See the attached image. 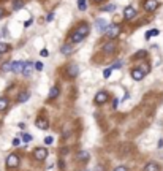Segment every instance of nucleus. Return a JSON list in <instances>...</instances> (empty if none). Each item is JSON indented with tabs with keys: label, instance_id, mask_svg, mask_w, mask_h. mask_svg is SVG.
<instances>
[{
	"label": "nucleus",
	"instance_id": "393cba45",
	"mask_svg": "<svg viewBox=\"0 0 163 171\" xmlns=\"http://www.w3.org/2000/svg\"><path fill=\"white\" fill-rule=\"evenodd\" d=\"M114 10H116L114 3H111V5H108V7H101V11H114Z\"/></svg>",
	"mask_w": 163,
	"mask_h": 171
},
{
	"label": "nucleus",
	"instance_id": "c85d7f7f",
	"mask_svg": "<svg viewBox=\"0 0 163 171\" xmlns=\"http://www.w3.org/2000/svg\"><path fill=\"white\" fill-rule=\"evenodd\" d=\"M122 67V62H116L114 65H111V70H117V68Z\"/></svg>",
	"mask_w": 163,
	"mask_h": 171
},
{
	"label": "nucleus",
	"instance_id": "7c9ffc66",
	"mask_svg": "<svg viewBox=\"0 0 163 171\" xmlns=\"http://www.w3.org/2000/svg\"><path fill=\"white\" fill-rule=\"evenodd\" d=\"M40 55H41V57H48V55H49V51H48V49H41Z\"/></svg>",
	"mask_w": 163,
	"mask_h": 171
},
{
	"label": "nucleus",
	"instance_id": "2f4dec72",
	"mask_svg": "<svg viewBox=\"0 0 163 171\" xmlns=\"http://www.w3.org/2000/svg\"><path fill=\"white\" fill-rule=\"evenodd\" d=\"M52 141H54L52 136H46V138H44V144H51Z\"/></svg>",
	"mask_w": 163,
	"mask_h": 171
},
{
	"label": "nucleus",
	"instance_id": "c756f323",
	"mask_svg": "<svg viewBox=\"0 0 163 171\" xmlns=\"http://www.w3.org/2000/svg\"><path fill=\"white\" fill-rule=\"evenodd\" d=\"M111 71H113L111 68H106V70L103 71V76H105V78H109V76H111Z\"/></svg>",
	"mask_w": 163,
	"mask_h": 171
},
{
	"label": "nucleus",
	"instance_id": "f03ea898",
	"mask_svg": "<svg viewBox=\"0 0 163 171\" xmlns=\"http://www.w3.org/2000/svg\"><path fill=\"white\" fill-rule=\"evenodd\" d=\"M5 165H7V168H17V166H19V155L10 154V155L7 157Z\"/></svg>",
	"mask_w": 163,
	"mask_h": 171
},
{
	"label": "nucleus",
	"instance_id": "39448f33",
	"mask_svg": "<svg viewBox=\"0 0 163 171\" xmlns=\"http://www.w3.org/2000/svg\"><path fill=\"white\" fill-rule=\"evenodd\" d=\"M106 35H108V38L114 40L116 36L120 35V27H119V25H111V27H108V29H106Z\"/></svg>",
	"mask_w": 163,
	"mask_h": 171
},
{
	"label": "nucleus",
	"instance_id": "9b49d317",
	"mask_svg": "<svg viewBox=\"0 0 163 171\" xmlns=\"http://www.w3.org/2000/svg\"><path fill=\"white\" fill-rule=\"evenodd\" d=\"M22 68H24V62H21V60L11 62V71L13 73H22Z\"/></svg>",
	"mask_w": 163,
	"mask_h": 171
},
{
	"label": "nucleus",
	"instance_id": "423d86ee",
	"mask_svg": "<svg viewBox=\"0 0 163 171\" xmlns=\"http://www.w3.org/2000/svg\"><path fill=\"white\" fill-rule=\"evenodd\" d=\"M124 17H125L127 21H132L133 17H136V10H135L132 5L125 7V8H124Z\"/></svg>",
	"mask_w": 163,
	"mask_h": 171
},
{
	"label": "nucleus",
	"instance_id": "b1692460",
	"mask_svg": "<svg viewBox=\"0 0 163 171\" xmlns=\"http://www.w3.org/2000/svg\"><path fill=\"white\" fill-rule=\"evenodd\" d=\"M22 5H24V2H22V0H15V2H13V8H15V10H19V8H22Z\"/></svg>",
	"mask_w": 163,
	"mask_h": 171
},
{
	"label": "nucleus",
	"instance_id": "f257e3e1",
	"mask_svg": "<svg viewBox=\"0 0 163 171\" xmlns=\"http://www.w3.org/2000/svg\"><path fill=\"white\" fill-rule=\"evenodd\" d=\"M89 32H90V27L89 24H79L76 27V30L73 32V35H71V43H79L81 40H84L87 35H89Z\"/></svg>",
	"mask_w": 163,
	"mask_h": 171
},
{
	"label": "nucleus",
	"instance_id": "4468645a",
	"mask_svg": "<svg viewBox=\"0 0 163 171\" xmlns=\"http://www.w3.org/2000/svg\"><path fill=\"white\" fill-rule=\"evenodd\" d=\"M78 73H79V70H78V67H76V65H70V67H68V70H67V75H68L70 78L78 76Z\"/></svg>",
	"mask_w": 163,
	"mask_h": 171
},
{
	"label": "nucleus",
	"instance_id": "f3484780",
	"mask_svg": "<svg viewBox=\"0 0 163 171\" xmlns=\"http://www.w3.org/2000/svg\"><path fill=\"white\" fill-rule=\"evenodd\" d=\"M60 52H62L63 55H70V54L73 52V48L70 44H63L62 48H60Z\"/></svg>",
	"mask_w": 163,
	"mask_h": 171
},
{
	"label": "nucleus",
	"instance_id": "7ed1b4c3",
	"mask_svg": "<svg viewBox=\"0 0 163 171\" xmlns=\"http://www.w3.org/2000/svg\"><path fill=\"white\" fill-rule=\"evenodd\" d=\"M108 100H109V95H108V92H105V90L98 92V94L95 95V98H94V101L97 105H105Z\"/></svg>",
	"mask_w": 163,
	"mask_h": 171
},
{
	"label": "nucleus",
	"instance_id": "4c0bfd02",
	"mask_svg": "<svg viewBox=\"0 0 163 171\" xmlns=\"http://www.w3.org/2000/svg\"><path fill=\"white\" fill-rule=\"evenodd\" d=\"M3 15H5V11H3V8H0V19L3 17Z\"/></svg>",
	"mask_w": 163,
	"mask_h": 171
},
{
	"label": "nucleus",
	"instance_id": "bb28decb",
	"mask_svg": "<svg viewBox=\"0 0 163 171\" xmlns=\"http://www.w3.org/2000/svg\"><path fill=\"white\" fill-rule=\"evenodd\" d=\"M22 141H24V143H30L32 141V136L27 135V133H24V135H22Z\"/></svg>",
	"mask_w": 163,
	"mask_h": 171
},
{
	"label": "nucleus",
	"instance_id": "f704fd0d",
	"mask_svg": "<svg viewBox=\"0 0 163 171\" xmlns=\"http://www.w3.org/2000/svg\"><path fill=\"white\" fill-rule=\"evenodd\" d=\"M21 144V140L19 138H15V140H13V146H19Z\"/></svg>",
	"mask_w": 163,
	"mask_h": 171
},
{
	"label": "nucleus",
	"instance_id": "c9c22d12",
	"mask_svg": "<svg viewBox=\"0 0 163 171\" xmlns=\"http://www.w3.org/2000/svg\"><path fill=\"white\" fill-rule=\"evenodd\" d=\"M157 147H158V149H162V147H163V140H158V143H157Z\"/></svg>",
	"mask_w": 163,
	"mask_h": 171
},
{
	"label": "nucleus",
	"instance_id": "473e14b6",
	"mask_svg": "<svg viewBox=\"0 0 163 171\" xmlns=\"http://www.w3.org/2000/svg\"><path fill=\"white\" fill-rule=\"evenodd\" d=\"M35 68H36L38 71H41V70H43V63H41V62H36V63H35Z\"/></svg>",
	"mask_w": 163,
	"mask_h": 171
},
{
	"label": "nucleus",
	"instance_id": "0eeeda50",
	"mask_svg": "<svg viewBox=\"0 0 163 171\" xmlns=\"http://www.w3.org/2000/svg\"><path fill=\"white\" fill-rule=\"evenodd\" d=\"M144 75H146V71H144L141 67L133 68V70H132V78H133L135 81H141L143 78H144Z\"/></svg>",
	"mask_w": 163,
	"mask_h": 171
},
{
	"label": "nucleus",
	"instance_id": "e433bc0d",
	"mask_svg": "<svg viewBox=\"0 0 163 171\" xmlns=\"http://www.w3.org/2000/svg\"><path fill=\"white\" fill-rule=\"evenodd\" d=\"M114 171H127V168H125V166H117Z\"/></svg>",
	"mask_w": 163,
	"mask_h": 171
},
{
	"label": "nucleus",
	"instance_id": "58836bf2",
	"mask_svg": "<svg viewBox=\"0 0 163 171\" xmlns=\"http://www.w3.org/2000/svg\"><path fill=\"white\" fill-rule=\"evenodd\" d=\"M97 171H105V170H103V166H97Z\"/></svg>",
	"mask_w": 163,
	"mask_h": 171
},
{
	"label": "nucleus",
	"instance_id": "72a5a7b5",
	"mask_svg": "<svg viewBox=\"0 0 163 171\" xmlns=\"http://www.w3.org/2000/svg\"><path fill=\"white\" fill-rule=\"evenodd\" d=\"M52 19H54V13H49V15L46 16V21H48V22H51Z\"/></svg>",
	"mask_w": 163,
	"mask_h": 171
},
{
	"label": "nucleus",
	"instance_id": "f8f14e48",
	"mask_svg": "<svg viewBox=\"0 0 163 171\" xmlns=\"http://www.w3.org/2000/svg\"><path fill=\"white\" fill-rule=\"evenodd\" d=\"M160 165L157 163V162H149V163H146V166H144V171H160Z\"/></svg>",
	"mask_w": 163,
	"mask_h": 171
},
{
	"label": "nucleus",
	"instance_id": "2eb2a0df",
	"mask_svg": "<svg viewBox=\"0 0 163 171\" xmlns=\"http://www.w3.org/2000/svg\"><path fill=\"white\" fill-rule=\"evenodd\" d=\"M114 51H116L114 43H106V44L103 46V52H105V54H113Z\"/></svg>",
	"mask_w": 163,
	"mask_h": 171
},
{
	"label": "nucleus",
	"instance_id": "cd10ccee",
	"mask_svg": "<svg viewBox=\"0 0 163 171\" xmlns=\"http://www.w3.org/2000/svg\"><path fill=\"white\" fill-rule=\"evenodd\" d=\"M2 70H3V71H8V70H11V63H10V62L3 63V65H2Z\"/></svg>",
	"mask_w": 163,
	"mask_h": 171
},
{
	"label": "nucleus",
	"instance_id": "6e6552de",
	"mask_svg": "<svg viewBox=\"0 0 163 171\" xmlns=\"http://www.w3.org/2000/svg\"><path fill=\"white\" fill-rule=\"evenodd\" d=\"M35 70V63L33 62H24V68H22V75L24 76H30L32 71Z\"/></svg>",
	"mask_w": 163,
	"mask_h": 171
},
{
	"label": "nucleus",
	"instance_id": "1a4fd4ad",
	"mask_svg": "<svg viewBox=\"0 0 163 171\" xmlns=\"http://www.w3.org/2000/svg\"><path fill=\"white\" fill-rule=\"evenodd\" d=\"M144 8H146V11H155L157 8H158V2L157 0H146L144 2Z\"/></svg>",
	"mask_w": 163,
	"mask_h": 171
},
{
	"label": "nucleus",
	"instance_id": "6ab92c4d",
	"mask_svg": "<svg viewBox=\"0 0 163 171\" xmlns=\"http://www.w3.org/2000/svg\"><path fill=\"white\" fill-rule=\"evenodd\" d=\"M29 98H30V94H29V92H22V94L17 97V101H19V103H24V101H27Z\"/></svg>",
	"mask_w": 163,
	"mask_h": 171
},
{
	"label": "nucleus",
	"instance_id": "aec40b11",
	"mask_svg": "<svg viewBox=\"0 0 163 171\" xmlns=\"http://www.w3.org/2000/svg\"><path fill=\"white\" fill-rule=\"evenodd\" d=\"M8 108V100L5 97H0V111H5Z\"/></svg>",
	"mask_w": 163,
	"mask_h": 171
},
{
	"label": "nucleus",
	"instance_id": "dca6fc26",
	"mask_svg": "<svg viewBox=\"0 0 163 171\" xmlns=\"http://www.w3.org/2000/svg\"><path fill=\"white\" fill-rule=\"evenodd\" d=\"M59 92H60V89L57 86H54L52 89L49 90V100H54V98H57V95H59Z\"/></svg>",
	"mask_w": 163,
	"mask_h": 171
},
{
	"label": "nucleus",
	"instance_id": "5701e85b",
	"mask_svg": "<svg viewBox=\"0 0 163 171\" xmlns=\"http://www.w3.org/2000/svg\"><path fill=\"white\" fill-rule=\"evenodd\" d=\"M160 32H158L157 29H154V30H151V32H147L146 33V40H149V38H152V36H157Z\"/></svg>",
	"mask_w": 163,
	"mask_h": 171
},
{
	"label": "nucleus",
	"instance_id": "a19ab883",
	"mask_svg": "<svg viewBox=\"0 0 163 171\" xmlns=\"http://www.w3.org/2000/svg\"><path fill=\"white\" fill-rule=\"evenodd\" d=\"M0 57H2V54H0Z\"/></svg>",
	"mask_w": 163,
	"mask_h": 171
},
{
	"label": "nucleus",
	"instance_id": "412c9836",
	"mask_svg": "<svg viewBox=\"0 0 163 171\" xmlns=\"http://www.w3.org/2000/svg\"><path fill=\"white\" fill-rule=\"evenodd\" d=\"M78 8H79V11H84L87 8V2L86 0H78Z\"/></svg>",
	"mask_w": 163,
	"mask_h": 171
},
{
	"label": "nucleus",
	"instance_id": "a878e982",
	"mask_svg": "<svg viewBox=\"0 0 163 171\" xmlns=\"http://www.w3.org/2000/svg\"><path fill=\"white\" fill-rule=\"evenodd\" d=\"M146 55H147L146 51H138V52H136V57H138V59H144Z\"/></svg>",
	"mask_w": 163,
	"mask_h": 171
},
{
	"label": "nucleus",
	"instance_id": "4be33fe9",
	"mask_svg": "<svg viewBox=\"0 0 163 171\" xmlns=\"http://www.w3.org/2000/svg\"><path fill=\"white\" fill-rule=\"evenodd\" d=\"M7 51H10V44L8 43H0V54L7 52Z\"/></svg>",
	"mask_w": 163,
	"mask_h": 171
},
{
	"label": "nucleus",
	"instance_id": "ddd939ff",
	"mask_svg": "<svg viewBox=\"0 0 163 171\" xmlns=\"http://www.w3.org/2000/svg\"><path fill=\"white\" fill-rule=\"evenodd\" d=\"M97 29H98V32H106V29H108V22L103 21V19H98L95 22Z\"/></svg>",
	"mask_w": 163,
	"mask_h": 171
},
{
	"label": "nucleus",
	"instance_id": "20e7f679",
	"mask_svg": "<svg viewBox=\"0 0 163 171\" xmlns=\"http://www.w3.org/2000/svg\"><path fill=\"white\" fill-rule=\"evenodd\" d=\"M33 157L36 160H44L46 157H48V149L46 147H36V149L33 151Z\"/></svg>",
	"mask_w": 163,
	"mask_h": 171
},
{
	"label": "nucleus",
	"instance_id": "ea45409f",
	"mask_svg": "<svg viewBox=\"0 0 163 171\" xmlns=\"http://www.w3.org/2000/svg\"><path fill=\"white\" fill-rule=\"evenodd\" d=\"M95 3H101V2H105V0H94Z\"/></svg>",
	"mask_w": 163,
	"mask_h": 171
},
{
	"label": "nucleus",
	"instance_id": "a211bd4d",
	"mask_svg": "<svg viewBox=\"0 0 163 171\" xmlns=\"http://www.w3.org/2000/svg\"><path fill=\"white\" fill-rule=\"evenodd\" d=\"M78 160H79V162H87V160H89V152L81 151V152L78 154Z\"/></svg>",
	"mask_w": 163,
	"mask_h": 171
},
{
	"label": "nucleus",
	"instance_id": "9d476101",
	"mask_svg": "<svg viewBox=\"0 0 163 171\" xmlns=\"http://www.w3.org/2000/svg\"><path fill=\"white\" fill-rule=\"evenodd\" d=\"M35 125L41 128V130H48V127H49V122H48V119H44V117H38L35 121Z\"/></svg>",
	"mask_w": 163,
	"mask_h": 171
}]
</instances>
